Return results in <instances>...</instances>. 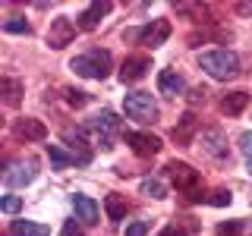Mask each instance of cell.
<instances>
[{
  "instance_id": "7a4b0ae2",
  "label": "cell",
  "mask_w": 252,
  "mask_h": 236,
  "mask_svg": "<svg viewBox=\"0 0 252 236\" xmlns=\"http://www.w3.org/2000/svg\"><path fill=\"white\" fill-rule=\"evenodd\" d=\"M199 66L218 82H227V79L240 76V57L233 51H208L199 57Z\"/></svg>"
},
{
  "instance_id": "603a6c76",
  "label": "cell",
  "mask_w": 252,
  "mask_h": 236,
  "mask_svg": "<svg viewBox=\"0 0 252 236\" xmlns=\"http://www.w3.org/2000/svg\"><path fill=\"white\" fill-rule=\"evenodd\" d=\"M3 31H6V35H29L32 26H29L26 19H22V16H13V19H6V22H3Z\"/></svg>"
},
{
  "instance_id": "7c38bea8",
  "label": "cell",
  "mask_w": 252,
  "mask_h": 236,
  "mask_svg": "<svg viewBox=\"0 0 252 236\" xmlns=\"http://www.w3.org/2000/svg\"><path fill=\"white\" fill-rule=\"evenodd\" d=\"M13 136L16 139H32V142H41L47 136V126L41 120H32V117H22V120H16L13 123Z\"/></svg>"
},
{
  "instance_id": "cb8c5ba5",
  "label": "cell",
  "mask_w": 252,
  "mask_h": 236,
  "mask_svg": "<svg viewBox=\"0 0 252 236\" xmlns=\"http://www.w3.org/2000/svg\"><path fill=\"white\" fill-rule=\"evenodd\" d=\"M240 233H246V220H227L218 227V236H240Z\"/></svg>"
},
{
  "instance_id": "277c9868",
  "label": "cell",
  "mask_w": 252,
  "mask_h": 236,
  "mask_svg": "<svg viewBox=\"0 0 252 236\" xmlns=\"http://www.w3.org/2000/svg\"><path fill=\"white\" fill-rule=\"evenodd\" d=\"M123 110H126V117L136 120V123H155L158 120V104L148 91H129L123 98Z\"/></svg>"
},
{
  "instance_id": "9c48e42d",
  "label": "cell",
  "mask_w": 252,
  "mask_h": 236,
  "mask_svg": "<svg viewBox=\"0 0 252 236\" xmlns=\"http://www.w3.org/2000/svg\"><path fill=\"white\" fill-rule=\"evenodd\" d=\"M202 151L208 157H215V161H227V139L218 126H211V129L202 132Z\"/></svg>"
},
{
  "instance_id": "484cf974",
  "label": "cell",
  "mask_w": 252,
  "mask_h": 236,
  "mask_svg": "<svg viewBox=\"0 0 252 236\" xmlns=\"http://www.w3.org/2000/svg\"><path fill=\"white\" fill-rule=\"evenodd\" d=\"M240 151H243V157H246V167L252 173V132H243L240 136Z\"/></svg>"
},
{
  "instance_id": "f1b7e54d",
  "label": "cell",
  "mask_w": 252,
  "mask_h": 236,
  "mask_svg": "<svg viewBox=\"0 0 252 236\" xmlns=\"http://www.w3.org/2000/svg\"><path fill=\"white\" fill-rule=\"evenodd\" d=\"M60 236H85V233H82V227H79L76 220H66V224H63V230H60Z\"/></svg>"
},
{
  "instance_id": "9a60e30c",
  "label": "cell",
  "mask_w": 252,
  "mask_h": 236,
  "mask_svg": "<svg viewBox=\"0 0 252 236\" xmlns=\"http://www.w3.org/2000/svg\"><path fill=\"white\" fill-rule=\"evenodd\" d=\"M195 129H199L195 114H183V117H180V123L173 126V142H177V145H189L192 136H195Z\"/></svg>"
},
{
  "instance_id": "30bf717a",
  "label": "cell",
  "mask_w": 252,
  "mask_h": 236,
  "mask_svg": "<svg viewBox=\"0 0 252 236\" xmlns=\"http://www.w3.org/2000/svg\"><path fill=\"white\" fill-rule=\"evenodd\" d=\"M110 10H114V3H107V0H94V3H89L82 13H79V29H85V31L98 29L101 19H104Z\"/></svg>"
},
{
  "instance_id": "7402d4cb",
  "label": "cell",
  "mask_w": 252,
  "mask_h": 236,
  "mask_svg": "<svg viewBox=\"0 0 252 236\" xmlns=\"http://www.w3.org/2000/svg\"><path fill=\"white\" fill-rule=\"evenodd\" d=\"M139 189H142V195H148V199H167V186H164L161 179H142Z\"/></svg>"
},
{
  "instance_id": "6da1fadb",
  "label": "cell",
  "mask_w": 252,
  "mask_h": 236,
  "mask_svg": "<svg viewBox=\"0 0 252 236\" xmlns=\"http://www.w3.org/2000/svg\"><path fill=\"white\" fill-rule=\"evenodd\" d=\"M110 66H114V57H110V51H101V47H92V51L73 57V63H69V69L82 79H104L110 73Z\"/></svg>"
},
{
  "instance_id": "4dcf8cb0",
  "label": "cell",
  "mask_w": 252,
  "mask_h": 236,
  "mask_svg": "<svg viewBox=\"0 0 252 236\" xmlns=\"http://www.w3.org/2000/svg\"><path fill=\"white\" fill-rule=\"evenodd\" d=\"M211 205H230V192H224V189H220V192H215Z\"/></svg>"
},
{
  "instance_id": "44dd1931",
  "label": "cell",
  "mask_w": 252,
  "mask_h": 236,
  "mask_svg": "<svg viewBox=\"0 0 252 236\" xmlns=\"http://www.w3.org/2000/svg\"><path fill=\"white\" fill-rule=\"evenodd\" d=\"M104 208H107V217H110V220H123V217H126V202H123L117 192H110L107 199H104Z\"/></svg>"
},
{
  "instance_id": "3957f363",
  "label": "cell",
  "mask_w": 252,
  "mask_h": 236,
  "mask_svg": "<svg viewBox=\"0 0 252 236\" xmlns=\"http://www.w3.org/2000/svg\"><path fill=\"white\" fill-rule=\"evenodd\" d=\"M167 173H170L173 183H177L180 192H186L189 202H202L205 199V195H202V173L195 170V167H189L186 161H170L167 164Z\"/></svg>"
},
{
  "instance_id": "ffe728a7",
  "label": "cell",
  "mask_w": 252,
  "mask_h": 236,
  "mask_svg": "<svg viewBox=\"0 0 252 236\" xmlns=\"http://www.w3.org/2000/svg\"><path fill=\"white\" fill-rule=\"evenodd\" d=\"M47 157H51L54 170H63V167H69V164H79V157L76 154H66L60 145H47Z\"/></svg>"
},
{
  "instance_id": "5b68a950",
  "label": "cell",
  "mask_w": 252,
  "mask_h": 236,
  "mask_svg": "<svg viewBox=\"0 0 252 236\" xmlns=\"http://www.w3.org/2000/svg\"><path fill=\"white\" fill-rule=\"evenodd\" d=\"M82 132H92L94 142H98L101 148H114V136L120 132V117H117L114 110H101V114L94 117Z\"/></svg>"
},
{
  "instance_id": "1f68e13d",
  "label": "cell",
  "mask_w": 252,
  "mask_h": 236,
  "mask_svg": "<svg viewBox=\"0 0 252 236\" xmlns=\"http://www.w3.org/2000/svg\"><path fill=\"white\" fill-rule=\"evenodd\" d=\"M236 10H240L243 16H252V3H236Z\"/></svg>"
},
{
  "instance_id": "d4e9b609",
  "label": "cell",
  "mask_w": 252,
  "mask_h": 236,
  "mask_svg": "<svg viewBox=\"0 0 252 236\" xmlns=\"http://www.w3.org/2000/svg\"><path fill=\"white\" fill-rule=\"evenodd\" d=\"M19 208H22L19 195H3V199H0V211H3V214H16Z\"/></svg>"
},
{
  "instance_id": "8992f818",
  "label": "cell",
  "mask_w": 252,
  "mask_h": 236,
  "mask_svg": "<svg viewBox=\"0 0 252 236\" xmlns=\"http://www.w3.org/2000/svg\"><path fill=\"white\" fill-rule=\"evenodd\" d=\"M129 38H136L145 47H161L170 38V22L167 19H152L148 26H142L139 31H129Z\"/></svg>"
},
{
  "instance_id": "52a82bcc",
  "label": "cell",
  "mask_w": 252,
  "mask_h": 236,
  "mask_svg": "<svg viewBox=\"0 0 252 236\" xmlns=\"http://www.w3.org/2000/svg\"><path fill=\"white\" fill-rule=\"evenodd\" d=\"M76 22L69 19V16H57V19H51V26H47V44L54 47V51H60V47L73 44L76 38Z\"/></svg>"
},
{
  "instance_id": "ac0fdd59",
  "label": "cell",
  "mask_w": 252,
  "mask_h": 236,
  "mask_svg": "<svg viewBox=\"0 0 252 236\" xmlns=\"http://www.w3.org/2000/svg\"><path fill=\"white\" fill-rule=\"evenodd\" d=\"M0 91H3L6 107H16L22 101V82H19V79H13V76H3V79H0Z\"/></svg>"
},
{
  "instance_id": "e0dca14e",
  "label": "cell",
  "mask_w": 252,
  "mask_h": 236,
  "mask_svg": "<svg viewBox=\"0 0 252 236\" xmlns=\"http://www.w3.org/2000/svg\"><path fill=\"white\" fill-rule=\"evenodd\" d=\"M249 104V91H230V94H224V101H220V110H224L227 117H236V114H243Z\"/></svg>"
},
{
  "instance_id": "ba28073f",
  "label": "cell",
  "mask_w": 252,
  "mask_h": 236,
  "mask_svg": "<svg viewBox=\"0 0 252 236\" xmlns=\"http://www.w3.org/2000/svg\"><path fill=\"white\" fill-rule=\"evenodd\" d=\"M126 145L139 157H152V154L161 151V139L152 136V132H126Z\"/></svg>"
},
{
  "instance_id": "5bb4252c",
  "label": "cell",
  "mask_w": 252,
  "mask_h": 236,
  "mask_svg": "<svg viewBox=\"0 0 252 236\" xmlns=\"http://www.w3.org/2000/svg\"><path fill=\"white\" fill-rule=\"evenodd\" d=\"M73 208H76V217L82 224H98L101 211H98V202L89 199V195H73Z\"/></svg>"
},
{
  "instance_id": "2e32d148",
  "label": "cell",
  "mask_w": 252,
  "mask_h": 236,
  "mask_svg": "<svg viewBox=\"0 0 252 236\" xmlns=\"http://www.w3.org/2000/svg\"><path fill=\"white\" fill-rule=\"evenodd\" d=\"M158 91L167 94V98H177V94L183 91V79H180V73H173V69H161V73H158Z\"/></svg>"
},
{
  "instance_id": "4316f807",
  "label": "cell",
  "mask_w": 252,
  "mask_h": 236,
  "mask_svg": "<svg viewBox=\"0 0 252 236\" xmlns=\"http://www.w3.org/2000/svg\"><path fill=\"white\" fill-rule=\"evenodd\" d=\"M148 227H152V220H136V224L126 227V236H145Z\"/></svg>"
},
{
  "instance_id": "f546056e",
  "label": "cell",
  "mask_w": 252,
  "mask_h": 236,
  "mask_svg": "<svg viewBox=\"0 0 252 236\" xmlns=\"http://www.w3.org/2000/svg\"><path fill=\"white\" fill-rule=\"evenodd\" d=\"M158 236H186V230H183V227H177V224H170V227H164Z\"/></svg>"
},
{
  "instance_id": "d6986e66",
  "label": "cell",
  "mask_w": 252,
  "mask_h": 236,
  "mask_svg": "<svg viewBox=\"0 0 252 236\" xmlns=\"http://www.w3.org/2000/svg\"><path fill=\"white\" fill-rule=\"evenodd\" d=\"M10 233L13 236H47V227L44 224H35V220H13Z\"/></svg>"
},
{
  "instance_id": "83f0119b",
  "label": "cell",
  "mask_w": 252,
  "mask_h": 236,
  "mask_svg": "<svg viewBox=\"0 0 252 236\" xmlns=\"http://www.w3.org/2000/svg\"><path fill=\"white\" fill-rule=\"evenodd\" d=\"M66 94H69V104H73V107H82V104H89V94H85V91H76V88H69Z\"/></svg>"
},
{
  "instance_id": "4fadbf2b",
  "label": "cell",
  "mask_w": 252,
  "mask_h": 236,
  "mask_svg": "<svg viewBox=\"0 0 252 236\" xmlns=\"http://www.w3.org/2000/svg\"><path fill=\"white\" fill-rule=\"evenodd\" d=\"M148 69H152V60H148V57H142V54H139V57H126L123 66H120V82L123 85L126 82H139Z\"/></svg>"
},
{
  "instance_id": "8fae6325",
  "label": "cell",
  "mask_w": 252,
  "mask_h": 236,
  "mask_svg": "<svg viewBox=\"0 0 252 236\" xmlns=\"http://www.w3.org/2000/svg\"><path fill=\"white\" fill-rule=\"evenodd\" d=\"M35 177H38L35 161H19V164H13V167L3 173V183L6 186H29Z\"/></svg>"
}]
</instances>
